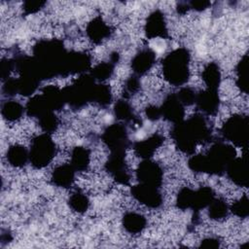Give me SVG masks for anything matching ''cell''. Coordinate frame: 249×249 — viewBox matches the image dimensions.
I'll return each mask as SVG.
<instances>
[{"label": "cell", "instance_id": "obj_9", "mask_svg": "<svg viewBox=\"0 0 249 249\" xmlns=\"http://www.w3.org/2000/svg\"><path fill=\"white\" fill-rule=\"evenodd\" d=\"M198 106L201 110L207 114H213L216 112L219 104V99L216 91L209 89L208 90L201 92L196 99Z\"/></svg>", "mask_w": 249, "mask_h": 249}, {"label": "cell", "instance_id": "obj_22", "mask_svg": "<svg viewBox=\"0 0 249 249\" xmlns=\"http://www.w3.org/2000/svg\"><path fill=\"white\" fill-rule=\"evenodd\" d=\"M115 112H116V115L119 116V118H122L124 120L131 119L132 118L131 116L133 114L131 107L124 101L118 103V105L116 106Z\"/></svg>", "mask_w": 249, "mask_h": 249}, {"label": "cell", "instance_id": "obj_13", "mask_svg": "<svg viewBox=\"0 0 249 249\" xmlns=\"http://www.w3.org/2000/svg\"><path fill=\"white\" fill-rule=\"evenodd\" d=\"M88 34L94 42H100L109 35V28L99 18L92 20L88 26Z\"/></svg>", "mask_w": 249, "mask_h": 249}, {"label": "cell", "instance_id": "obj_6", "mask_svg": "<svg viewBox=\"0 0 249 249\" xmlns=\"http://www.w3.org/2000/svg\"><path fill=\"white\" fill-rule=\"evenodd\" d=\"M104 138L108 146L115 149V152H122L121 149L125 146L127 140L125 131L123 127L118 125L108 127V129L105 131Z\"/></svg>", "mask_w": 249, "mask_h": 249}, {"label": "cell", "instance_id": "obj_14", "mask_svg": "<svg viewBox=\"0 0 249 249\" xmlns=\"http://www.w3.org/2000/svg\"><path fill=\"white\" fill-rule=\"evenodd\" d=\"M29 158L24 147L19 145H15L11 147L7 152V159L10 163L14 166L24 165Z\"/></svg>", "mask_w": 249, "mask_h": 249}, {"label": "cell", "instance_id": "obj_15", "mask_svg": "<svg viewBox=\"0 0 249 249\" xmlns=\"http://www.w3.org/2000/svg\"><path fill=\"white\" fill-rule=\"evenodd\" d=\"M146 220L136 213H128L124 217V227L130 232H140L145 228Z\"/></svg>", "mask_w": 249, "mask_h": 249}, {"label": "cell", "instance_id": "obj_4", "mask_svg": "<svg viewBox=\"0 0 249 249\" xmlns=\"http://www.w3.org/2000/svg\"><path fill=\"white\" fill-rule=\"evenodd\" d=\"M161 170L160 166L153 161L146 160L140 163L137 169V176L141 184L157 187L161 182Z\"/></svg>", "mask_w": 249, "mask_h": 249}, {"label": "cell", "instance_id": "obj_5", "mask_svg": "<svg viewBox=\"0 0 249 249\" xmlns=\"http://www.w3.org/2000/svg\"><path fill=\"white\" fill-rule=\"evenodd\" d=\"M132 193L138 201L147 206L158 207L161 203V196L157 187L141 184L133 188Z\"/></svg>", "mask_w": 249, "mask_h": 249}, {"label": "cell", "instance_id": "obj_10", "mask_svg": "<svg viewBox=\"0 0 249 249\" xmlns=\"http://www.w3.org/2000/svg\"><path fill=\"white\" fill-rule=\"evenodd\" d=\"M154 61H155V53L150 50H145L140 52V53H138L134 57L132 61V67L136 73L143 74L149 71Z\"/></svg>", "mask_w": 249, "mask_h": 249}, {"label": "cell", "instance_id": "obj_11", "mask_svg": "<svg viewBox=\"0 0 249 249\" xmlns=\"http://www.w3.org/2000/svg\"><path fill=\"white\" fill-rule=\"evenodd\" d=\"M162 142V138L160 135H152L148 139L144 141L138 142L135 145L136 153L141 157H151L158 146H160Z\"/></svg>", "mask_w": 249, "mask_h": 249}, {"label": "cell", "instance_id": "obj_3", "mask_svg": "<svg viewBox=\"0 0 249 249\" xmlns=\"http://www.w3.org/2000/svg\"><path fill=\"white\" fill-rule=\"evenodd\" d=\"M54 155V144L48 135H41L36 137L30 149L29 159L36 167H43L47 165Z\"/></svg>", "mask_w": 249, "mask_h": 249}, {"label": "cell", "instance_id": "obj_17", "mask_svg": "<svg viewBox=\"0 0 249 249\" xmlns=\"http://www.w3.org/2000/svg\"><path fill=\"white\" fill-rule=\"evenodd\" d=\"M72 162L76 168L80 170L86 169L89 162V154L88 150L77 147L72 154Z\"/></svg>", "mask_w": 249, "mask_h": 249}, {"label": "cell", "instance_id": "obj_21", "mask_svg": "<svg viewBox=\"0 0 249 249\" xmlns=\"http://www.w3.org/2000/svg\"><path fill=\"white\" fill-rule=\"evenodd\" d=\"M113 72V68L111 66V64L109 63H102V64H99L98 66H96L94 68V70L92 71L93 75L97 78V79H100V80H104V79H107L111 76Z\"/></svg>", "mask_w": 249, "mask_h": 249}, {"label": "cell", "instance_id": "obj_16", "mask_svg": "<svg viewBox=\"0 0 249 249\" xmlns=\"http://www.w3.org/2000/svg\"><path fill=\"white\" fill-rule=\"evenodd\" d=\"M22 106L16 101H7L2 105V115L8 121H16L22 115Z\"/></svg>", "mask_w": 249, "mask_h": 249}, {"label": "cell", "instance_id": "obj_7", "mask_svg": "<svg viewBox=\"0 0 249 249\" xmlns=\"http://www.w3.org/2000/svg\"><path fill=\"white\" fill-rule=\"evenodd\" d=\"M146 32L151 37H163L166 29L164 18L160 12L157 11L150 15L146 24Z\"/></svg>", "mask_w": 249, "mask_h": 249}, {"label": "cell", "instance_id": "obj_8", "mask_svg": "<svg viewBox=\"0 0 249 249\" xmlns=\"http://www.w3.org/2000/svg\"><path fill=\"white\" fill-rule=\"evenodd\" d=\"M160 112L162 116L173 122H179L184 116L182 103L179 101V99L171 96L165 100Z\"/></svg>", "mask_w": 249, "mask_h": 249}, {"label": "cell", "instance_id": "obj_2", "mask_svg": "<svg viewBox=\"0 0 249 249\" xmlns=\"http://www.w3.org/2000/svg\"><path fill=\"white\" fill-rule=\"evenodd\" d=\"M190 55L186 50L180 49L170 53L163 60V75L173 85L184 84L189 78Z\"/></svg>", "mask_w": 249, "mask_h": 249}, {"label": "cell", "instance_id": "obj_20", "mask_svg": "<svg viewBox=\"0 0 249 249\" xmlns=\"http://www.w3.org/2000/svg\"><path fill=\"white\" fill-rule=\"evenodd\" d=\"M210 204H211V206H210V210H209V215L212 218H215V219L223 218L227 214V206H226L225 202L216 200L214 202H210Z\"/></svg>", "mask_w": 249, "mask_h": 249}, {"label": "cell", "instance_id": "obj_18", "mask_svg": "<svg viewBox=\"0 0 249 249\" xmlns=\"http://www.w3.org/2000/svg\"><path fill=\"white\" fill-rule=\"evenodd\" d=\"M202 79L206 83L209 89H214L218 85L220 81V73L216 65L209 64L204 70L202 74Z\"/></svg>", "mask_w": 249, "mask_h": 249}, {"label": "cell", "instance_id": "obj_1", "mask_svg": "<svg viewBox=\"0 0 249 249\" xmlns=\"http://www.w3.org/2000/svg\"><path fill=\"white\" fill-rule=\"evenodd\" d=\"M174 132L178 147L185 152L196 149V144L203 141L202 139H205L208 135L206 124L202 119L198 118L191 119L184 124L178 125Z\"/></svg>", "mask_w": 249, "mask_h": 249}, {"label": "cell", "instance_id": "obj_12", "mask_svg": "<svg viewBox=\"0 0 249 249\" xmlns=\"http://www.w3.org/2000/svg\"><path fill=\"white\" fill-rule=\"evenodd\" d=\"M54 184L60 187H67L71 185L74 180V170L70 165H61L55 168L53 174Z\"/></svg>", "mask_w": 249, "mask_h": 249}, {"label": "cell", "instance_id": "obj_19", "mask_svg": "<svg viewBox=\"0 0 249 249\" xmlns=\"http://www.w3.org/2000/svg\"><path fill=\"white\" fill-rule=\"evenodd\" d=\"M70 204L72 208L78 212L86 211L89 206V200L87 196L82 193H76L70 197Z\"/></svg>", "mask_w": 249, "mask_h": 249}]
</instances>
